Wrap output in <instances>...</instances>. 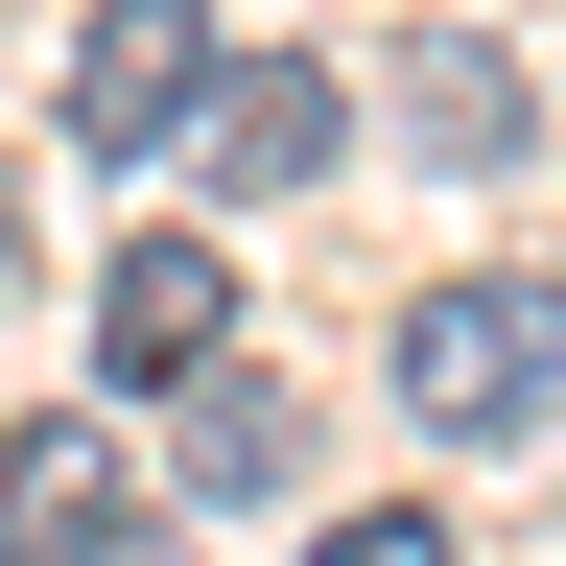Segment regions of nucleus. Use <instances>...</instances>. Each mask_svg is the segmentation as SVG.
I'll list each match as a JSON object with an SVG mask.
<instances>
[{
  "mask_svg": "<svg viewBox=\"0 0 566 566\" xmlns=\"http://www.w3.org/2000/svg\"><path fill=\"white\" fill-rule=\"evenodd\" d=\"M401 424H449V449H520V424H566V283H424L401 307Z\"/></svg>",
  "mask_w": 566,
  "mask_h": 566,
  "instance_id": "1",
  "label": "nucleus"
},
{
  "mask_svg": "<svg viewBox=\"0 0 566 566\" xmlns=\"http://www.w3.org/2000/svg\"><path fill=\"white\" fill-rule=\"evenodd\" d=\"M331 142H354V95H331L307 48H212V71H189V166H212V189H307Z\"/></svg>",
  "mask_w": 566,
  "mask_h": 566,
  "instance_id": "2",
  "label": "nucleus"
},
{
  "mask_svg": "<svg viewBox=\"0 0 566 566\" xmlns=\"http://www.w3.org/2000/svg\"><path fill=\"white\" fill-rule=\"evenodd\" d=\"M378 95H401V142H424L449 189H495V166H543V71H520V48H472V24H424V48L378 71Z\"/></svg>",
  "mask_w": 566,
  "mask_h": 566,
  "instance_id": "3",
  "label": "nucleus"
},
{
  "mask_svg": "<svg viewBox=\"0 0 566 566\" xmlns=\"http://www.w3.org/2000/svg\"><path fill=\"white\" fill-rule=\"evenodd\" d=\"M189 71H212L189 0H95V48H71V142H95V166H166V142H189Z\"/></svg>",
  "mask_w": 566,
  "mask_h": 566,
  "instance_id": "4",
  "label": "nucleus"
},
{
  "mask_svg": "<svg viewBox=\"0 0 566 566\" xmlns=\"http://www.w3.org/2000/svg\"><path fill=\"white\" fill-rule=\"evenodd\" d=\"M189 354H237V260L212 237H118L95 260V378H189Z\"/></svg>",
  "mask_w": 566,
  "mask_h": 566,
  "instance_id": "5",
  "label": "nucleus"
},
{
  "mask_svg": "<svg viewBox=\"0 0 566 566\" xmlns=\"http://www.w3.org/2000/svg\"><path fill=\"white\" fill-rule=\"evenodd\" d=\"M118 520H142V472H118V424H95V401L0 449V566H95Z\"/></svg>",
  "mask_w": 566,
  "mask_h": 566,
  "instance_id": "6",
  "label": "nucleus"
},
{
  "mask_svg": "<svg viewBox=\"0 0 566 566\" xmlns=\"http://www.w3.org/2000/svg\"><path fill=\"white\" fill-rule=\"evenodd\" d=\"M166 401H189V495H283V472H307V401H283L260 354H189Z\"/></svg>",
  "mask_w": 566,
  "mask_h": 566,
  "instance_id": "7",
  "label": "nucleus"
},
{
  "mask_svg": "<svg viewBox=\"0 0 566 566\" xmlns=\"http://www.w3.org/2000/svg\"><path fill=\"white\" fill-rule=\"evenodd\" d=\"M331 566H449V520H424V495H378V520H331Z\"/></svg>",
  "mask_w": 566,
  "mask_h": 566,
  "instance_id": "8",
  "label": "nucleus"
},
{
  "mask_svg": "<svg viewBox=\"0 0 566 566\" xmlns=\"http://www.w3.org/2000/svg\"><path fill=\"white\" fill-rule=\"evenodd\" d=\"M0 283H24V212H0Z\"/></svg>",
  "mask_w": 566,
  "mask_h": 566,
  "instance_id": "9",
  "label": "nucleus"
}]
</instances>
